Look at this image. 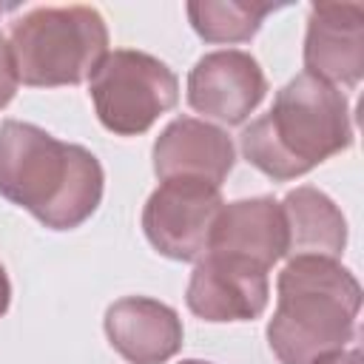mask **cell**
<instances>
[{
    "label": "cell",
    "instance_id": "1",
    "mask_svg": "<svg viewBox=\"0 0 364 364\" xmlns=\"http://www.w3.org/2000/svg\"><path fill=\"white\" fill-rule=\"evenodd\" d=\"M102 188V165L88 148L60 142L34 122L0 125V196L48 230H74L91 219Z\"/></svg>",
    "mask_w": 364,
    "mask_h": 364
},
{
    "label": "cell",
    "instance_id": "2",
    "mask_svg": "<svg viewBox=\"0 0 364 364\" xmlns=\"http://www.w3.org/2000/svg\"><path fill=\"white\" fill-rule=\"evenodd\" d=\"M350 145L353 119L347 97L307 71L282 85L273 108L239 136L245 159L273 182L304 176Z\"/></svg>",
    "mask_w": 364,
    "mask_h": 364
},
{
    "label": "cell",
    "instance_id": "3",
    "mask_svg": "<svg viewBox=\"0 0 364 364\" xmlns=\"http://www.w3.org/2000/svg\"><path fill=\"white\" fill-rule=\"evenodd\" d=\"M361 284L327 256H293L276 279L267 344L282 364H310L355 338Z\"/></svg>",
    "mask_w": 364,
    "mask_h": 364
},
{
    "label": "cell",
    "instance_id": "4",
    "mask_svg": "<svg viewBox=\"0 0 364 364\" xmlns=\"http://www.w3.org/2000/svg\"><path fill=\"white\" fill-rule=\"evenodd\" d=\"M9 48L20 82L80 85L108 54V26L91 6H40L14 20Z\"/></svg>",
    "mask_w": 364,
    "mask_h": 364
},
{
    "label": "cell",
    "instance_id": "5",
    "mask_svg": "<svg viewBox=\"0 0 364 364\" xmlns=\"http://www.w3.org/2000/svg\"><path fill=\"white\" fill-rule=\"evenodd\" d=\"M100 122L117 136L145 134L179 102L176 74L154 54L117 48L102 57L88 82Z\"/></svg>",
    "mask_w": 364,
    "mask_h": 364
},
{
    "label": "cell",
    "instance_id": "6",
    "mask_svg": "<svg viewBox=\"0 0 364 364\" xmlns=\"http://www.w3.org/2000/svg\"><path fill=\"white\" fill-rule=\"evenodd\" d=\"M222 205V191L205 179H162L142 208L145 239L173 262H199L208 253Z\"/></svg>",
    "mask_w": 364,
    "mask_h": 364
},
{
    "label": "cell",
    "instance_id": "7",
    "mask_svg": "<svg viewBox=\"0 0 364 364\" xmlns=\"http://www.w3.org/2000/svg\"><path fill=\"white\" fill-rule=\"evenodd\" d=\"M270 299L267 270L230 253H205L188 282L185 301L202 321H253Z\"/></svg>",
    "mask_w": 364,
    "mask_h": 364
},
{
    "label": "cell",
    "instance_id": "8",
    "mask_svg": "<svg viewBox=\"0 0 364 364\" xmlns=\"http://www.w3.org/2000/svg\"><path fill=\"white\" fill-rule=\"evenodd\" d=\"M267 80L256 57L239 48L210 51L188 74V105L225 125H242L264 100Z\"/></svg>",
    "mask_w": 364,
    "mask_h": 364
},
{
    "label": "cell",
    "instance_id": "9",
    "mask_svg": "<svg viewBox=\"0 0 364 364\" xmlns=\"http://www.w3.org/2000/svg\"><path fill=\"white\" fill-rule=\"evenodd\" d=\"M307 74L330 85H358L364 74V9L358 3H316L304 34Z\"/></svg>",
    "mask_w": 364,
    "mask_h": 364
},
{
    "label": "cell",
    "instance_id": "10",
    "mask_svg": "<svg viewBox=\"0 0 364 364\" xmlns=\"http://www.w3.org/2000/svg\"><path fill=\"white\" fill-rule=\"evenodd\" d=\"M151 156L159 182L191 176L219 188L233 171L236 148L219 125H210L196 117H176L154 139Z\"/></svg>",
    "mask_w": 364,
    "mask_h": 364
},
{
    "label": "cell",
    "instance_id": "11",
    "mask_svg": "<svg viewBox=\"0 0 364 364\" xmlns=\"http://www.w3.org/2000/svg\"><path fill=\"white\" fill-rule=\"evenodd\" d=\"M105 336L131 364H165L182 347V318L165 301L125 296L105 310Z\"/></svg>",
    "mask_w": 364,
    "mask_h": 364
},
{
    "label": "cell",
    "instance_id": "12",
    "mask_svg": "<svg viewBox=\"0 0 364 364\" xmlns=\"http://www.w3.org/2000/svg\"><path fill=\"white\" fill-rule=\"evenodd\" d=\"M208 253H230L270 270L287 253V225L279 199L250 196L222 205Z\"/></svg>",
    "mask_w": 364,
    "mask_h": 364
},
{
    "label": "cell",
    "instance_id": "13",
    "mask_svg": "<svg viewBox=\"0 0 364 364\" xmlns=\"http://www.w3.org/2000/svg\"><path fill=\"white\" fill-rule=\"evenodd\" d=\"M287 225L284 256H327L338 259L347 247V219L338 205L313 185H299L279 202Z\"/></svg>",
    "mask_w": 364,
    "mask_h": 364
},
{
    "label": "cell",
    "instance_id": "14",
    "mask_svg": "<svg viewBox=\"0 0 364 364\" xmlns=\"http://www.w3.org/2000/svg\"><path fill=\"white\" fill-rule=\"evenodd\" d=\"M273 3L250 0H191L185 6L193 31L205 43H247L262 28V20L276 11Z\"/></svg>",
    "mask_w": 364,
    "mask_h": 364
},
{
    "label": "cell",
    "instance_id": "15",
    "mask_svg": "<svg viewBox=\"0 0 364 364\" xmlns=\"http://www.w3.org/2000/svg\"><path fill=\"white\" fill-rule=\"evenodd\" d=\"M17 85H20V77H17L14 57H11L9 40L0 34V108H6V105L14 100Z\"/></svg>",
    "mask_w": 364,
    "mask_h": 364
},
{
    "label": "cell",
    "instance_id": "16",
    "mask_svg": "<svg viewBox=\"0 0 364 364\" xmlns=\"http://www.w3.org/2000/svg\"><path fill=\"white\" fill-rule=\"evenodd\" d=\"M310 364H364L361 358V350L358 347H350V350H338V353H330V355H321Z\"/></svg>",
    "mask_w": 364,
    "mask_h": 364
},
{
    "label": "cell",
    "instance_id": "17",
    "mask_svg": "<svg viewBox=\"0 0 364 364\" xmlns=\"http://www.w3.org/2000/svg\"><path fill=\"white\" fill-rule=\"evenodd\" d=\"M9 304H11V284H9V276L0 264V318L9 313Z\"/></svg>",
    "mask_w": 364,
    "mask_h": 364
},
{
    "label": "cell",
    "instance_id": "18",
    "mask_svg": "<svg viewBox=\"0 0 364 364\" xmlns=\"http://www.w3.org/2000/svg\"><path fill=\"white\" fill-rule=\"evenodd\" d=\"M179 364H210V361H202V358H185V361H179Z\"/></svg>",
    "mask_w": 364,
    "mask_h": 364
},
{
    "label": "cell",
    "instance_id": "19",
    "mask_svg": "<svg viewBox=\"0 0 364 364\" xmlns=\"http://www.w3.org/2000/svg\"><path fill=\"white\" fill-rule=\"evenodd\" d=\"M3 11H6V9H3V6H0V14H3Z\"/></svg>",
    "mask_w": 364,
    "mask_h": 364
}]
</instances>
